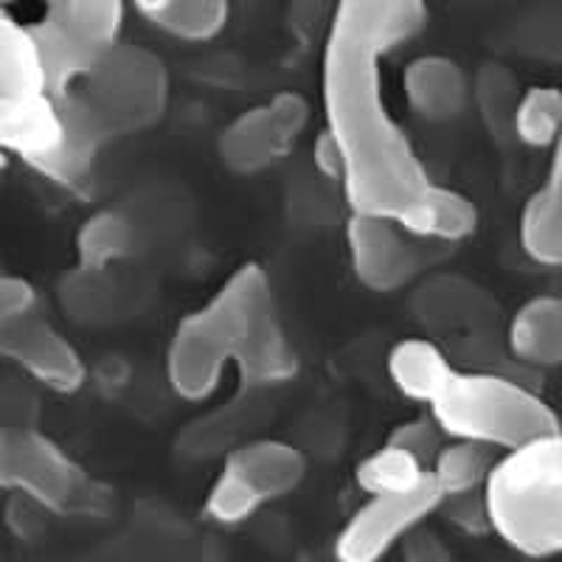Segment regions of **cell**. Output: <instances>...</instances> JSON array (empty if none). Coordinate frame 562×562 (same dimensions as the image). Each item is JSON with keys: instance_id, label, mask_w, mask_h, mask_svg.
<instances>
[{"instance_id": "17", "label": "cell", "mask_w": 562, "mask_h": 562, "mask_svg": "<svg viewBox=\"0 0 562 562\" xmlns=\"http://www.w3.org/2000/svg\"><path fill=\"white\" fill-rule=\"evenodd\" d=\"M506 340L520 363L537 369L562 366V299L537 295L526 301L512 318Z\"/></svg>"}, {"instance_id": "6", "label": "cell", "mask_w": 562, "mask_h": 562, "mask_svg": "<svg viewBox=\"0 0 562 562\" xmlns=\"http://www.w3.org/2000/svg\"><path fill=\"white\" fill-rule=\"evenodd\" d=\"M0 490H12L48 512L82 504L88 479L57 441L32 428H0Z\"/></svg>"}, {"instance_id": "30", "label": "cell", "mask_w": 562, "mask_h": 562, "mask_svg": "<svg viewBox=\"0 0 562 562\" xmlns=\"http://www.w3.org/2000/svg\"><path fill=\"white\" fill-rule=\"evenodd\" d=\"M313 164L326 180H335V183H344V172H346V160H344V149H340L338 138H335L329 130H321L318 138L313 144Z\"/></svg>"}, {"instance_id": "7", "label": "cell", "mask_w": 562, "mask_h": 562, "mask_svg": "<svg viewBox=\"0 0 562 562\" xmlns=\"http://www.w3.org/2000/svg\"><path fill=\"white\" fill-rule=\"evenodd\" d=\"M310 102L293 90H281L265 104L239 113L220 135V158L237 175L265 172L293 153L301 133L307 130Z\"/></svg>"}, {"instance_id": "5", "label": "cell", "mask_w": 562, "mask_h": 562, "mask_svg": "<svg viewBox=\"0 0 562 562\" xmlns=\"http://www.w3.org/2000/svg\"><path fill=\"white\" fill-rule=\"evenodd\" d=\"M169 70L158 54L119 40L93 63L74 93L115 138L158 124L169 108Z\"/></svg>"}, {"instance_id": "12", "label": "cell", "mask_w": 562, "mask_h": 562, "mask_svg": "<svg viewBox=\"0 0 562 562\" xmlns=\"http://www.w3.org/2000/svg\"><path fill=\"white\" fill-rule=\"evenodd\" d=\"M225 470L243 479L265 501L284 498L299 490L307 475V459L295 445L281 439H254L234 448L225 459Z\"/></svg>"}, {"instance_id": "14", "label": "cell", "mask_w": 562, "mask_h": 562, "mask_svg": "<svg viewBox=\"0 0 562 562\" xmlns=\"http://www.w3.org/2000/svg\"><path fill=\"white\" fill-rule=\"evenodd\" d=\"M520 245L537 265L562 268V135L551 147L546 183L524 205Z\"/></svg>"}, {"instance_id": "8", "label": "cell", "mask_w": 562, "mask_h": 562, "mask_svg": "<svg viewBox=\"0 0 562 562\" xmlns=\"http://www.w3.org/2000/svg\"><path fill=\"white\" fill-rule=\"evenodd\" d=\"M441 492L428 475L425 484L408 492L369 495L335 540V554L344 562H374L405 540L408 531L441 506Z\"/></svg>"}, {"instance_id": "9", "label": "cell", "mask_w": 562, "mask_h": 562, "mask_svg": "<svg viewBox=\"0 0 562 562\" xmlns=\"http://www.w3.org/2000/svg\"><path fill=\"white\" fill-rule=\"evenodd\" d=\"M411 239L414 237L396 220L351 211L346 245L360 284L374 293H391L414 281L422 270V250Z\"/></svg>"}, {"instance_id": "18", "label": "cell", "mask_w": 562, "mask_h": 562, "mask_svg": "<svg viewBox=\"0 0 562 562\" xmlns=\"http://www.w3.org/2000/svg\"><path fill=\"white\" fill-rule=\"evenodd\" d=\"M385 369L394 389L422 405L434 403L436 394L448 385L456 371L445 349L430 338L400 340L389 351Z\"/></svg>"}, {"instance_id": "27", "label": "cell", "mask_w": 562, "mask_h": 562, "mask_svg": "<svg viewBox=\"0 0 562 562\" xmlns=\"http://www.w3.org/2000/svg\"><path fill=\"white\" fill-rule=\"evenodd\" d=\"M262 506L265 501L243 479H237L223 467V473L217 475V481L211 484L209 495H205V518L220 526H239L254 518Z\"/></svg>"}, {"instance_id": "15", "label": "cell", "mask_w": 562, "mask_h": 562, "mask_svg": "<svg viewBox=\"0 0 562 562\" xmlns=\"http://www.w3.org/2000/svg\"><path fill=\"white\" fill-rule=\"evenodd\" d=\"M65 113V140L59 153L54 155L40 175L48 178L57 186H82L85 180L93 172V164H97L99 149L110 140V135L104 133L102 124L97 122V115L90 113L88 104L70 90L68 97L59 99Z\"/></svg>"}, {"instance_id": "10", "label": "cell", "mask_w": 562, "mask_h": 562, "mask_svg": "<svg viewBox=\"0 0 562 562\" xmlns=\"http://www.w3.org/2000/svg\"><path fill=\"white\" fill-rule=\"evenodd\" d=\"M0 355L57 394H77L88 380L82 355L37 310L0 326Z\"/></svg>"}, {"instance_id": "2", "label": "cell", "mask_w": 562, "mask_h": 562, "mask_svg": "<svg viewBox=\"0 0 562 562\" xmlns=\"http://www.w3.org/2000/svg\"><path fill=\"white\" fill-rule=\"evenodd\" d=\"M228 366H237L245 385L256 389L288 383L299 369L268 273L256 262L239 265L169 340L167 380L180 400H209Z\"/></svg>"}, {"instance_id": "23", "label": "cell", "mask_w": 562, "mask_h": 562, "mask_svg": "<svg viewBox=\"0 0 562 562\" xmlns=\"http://www.w3.org/2000/svg\"><path fill=\"white\" fill-rule=\"evenodd\" d=\"M428 464L416 459L411 450L385 441L383 448L366 456L355 470V481L366 495H389V492H408L428 481Z\"/></svg>"}, {"instance_id": "19", "label": "cell", "mask_w": 562, "mask_h": 562, "mask_svg": "<svg viewBox=\"0 0 562 562\" xmlns=\"http://www.w3.org/2000/svg\"><path fill=\"white\" fill-rule=\"evenodd\" d=\"M45 90L43 59L32 26H23L0 0V99Z\"/></svg>"}, {"instance_id": "24", "label": "cell", "mask_w": 562, "mask_h": 562, "mask_svg": "<svg viewBox=\"0 0 562 562\" xmlns=\"http://www.w3.org/2000/svg\"><path fill=\"white\" fill-rule=\"evenodd\" d=\"M133 248V228L130 220L119 211H97L82 223L77 234L79 268L97 273L124 259Z\"/></svg>"}, {"instance_id": "31", "label": "cell", "mask_w": 562, "mask_h": 562, "mask_svg": "<svg viewBox=\"0 0 562 562\" xmlns=\"http://www.w3.org/2000/svg\"><path fill=\"white\" fill-rule=\"evenodd\" d=\"M403 551L411 562H441L448 560V551L445 546L436 540V535L430 529H425V524L416 526L414 531H408L403 540Z\"/></svg>"}, {"instance_id": "21", "label": "cell", "mask_w": 562, "mask_h": 562, "mask_svg": "<svg viewBox=\"0 0 562 562\" xmlns=\"http://www.w3.org/2000/svg\"><path fill=\"white\" fill-rule=\"evenodd\" d=\"M416 318L430 329H461L473 326L484 315V295L470 281L434 279L416 293Z\"/></svg>"}, {"instance_id": "32", "label": "cell", "mask_w": 562, "mask_h": 562, "mask_svg": "<svg viewBox=\"0 0 562 562\" xmlns=\"http://www.w3.org/2000/svg\"><path fill=\"white\" fill-rule=\"evenodd\" d=\"M172 3V0H133V7L138 9L144 18L149 20V23H155V20L160 18V14L167 12V7Z\"/></svg>"}, {"instance_id": "13", "label": "cell", "mask_w": 562, "mask_h": 562, "mask_svg": "<svg viewBox=\"0 0 562 562\" xmlns=\"http://www.w3.org/2000/svg\"><path fill=\"white\" fill-rule=\"evenodd\" d=\"M403 93L408 108L425 122H453L464 113L470 82L459 63L428 54L405 68Z\"/></svg>"}, {"instance_id": "3", "label": "cell", "mask_w": 562, "mask_h": 562, "mask_svg": "<svg viewBox=\"0 0 562 562\" xmlns=\"http://www.w3.org/2000/svg\"><path fill=\"white\" fill-rule=\"evenodd\" d=\"M490 529L526 557L562 554V428L492 461L484 486Z\"/></svg>"}, {"instance_id": "28", "label": "cell", "mask_w": 562, "mask_h": 562, "mask_svg": "<svg viewBox=\"0 0 562 562\" xmlns=\"http://www.w3.org/2000/svg\"><path fill=\"white\" fill-rule=\"evenodd\" d=\"M448 436L441 434V428L434 422V416H414V419H405L400 425H394V430L389 434V441L400 445V448L411 450L416 459H422L430 467L434 456L439 453V448L445 445Z\"/></svg>"}, {"instance_id": "25", "label": "cell", "mask_w": 562, "mask_h": 562, "mask_svg": "<svg viewBox=\"0 0 562 562\" xmlns=\"http://www.w3.org/2000/svg\"><path fill=\"white\" fill-rule=\"evenodd\" d=\"M512 127L526 147L551 149L562 135V90L554 85H535L512 110Z\"/></svg>"}, {"instance_id": "34", "label": "cell", "mask_w": 562, "mask_h": 562, "mask_svg": "<svg viewBox=\"0 0 562 562\" xmlns=\"http://www.w3.org/2000/svg\"><path fill=\"white\" fill-rule=\"evenodd\" d=\"M3 3H7V0H3Z\"/></svg>"}, {"instance_id": "26", "label": "cell", "mask_w": 562, "mask_h": 562, "mask_svg": "<svg viewBox=\"0 0 562 562\" xmlns=\"http://www.w3.org/2000/svg\"><path fill=\"white\" fill-rule=\"evenodd\" d=\"M228 0H172L155 26L189 43H205L217 37L228 23Z\"/></svg>"}, {"instance_id": "11", "label": "cell", "mask_w": 562, "mask_h": 562, "mask_svg": "<svg viewBox=\"0 0 562 562\" xmlns=\"http://www.w3.org/2000/svg\"><path fill=\"white\" fill-rule=\"evenodd\" d=\"M65 140V113L48 90L0 99V153L43 169Z\"/></svg>"}, {"instance_id": "16", "label": "cell", "mask_w": 562, "mask_h": 562, "mask_svg": "<svg viewBox=\"0 0 562 562\" xmlns=\"http://www.w3.org/2000/svg\"><path fill=\"white\" fill-rule=\"evenodd\" d=\"M414 239H439V243H459L473 237L479 228V209L467 194L450 186H436L430 180L425 192L396 217Z\"/></svg>"}, {"instance_id": "22", "label": "cell", "mask_w": 562, "mask_h": 562, "mask_svg": "<svg viewBox=\"0 0 562 562\" xmlns=\"http://www.w3.org/2000/svg\"><path fill=\"white\" fill-rule=\"evenodd\" d=\"M492 461H495L492 448H484L479 441L448 439L430 461L428 473L441 498H453V495L479 492L490 475Z\"/></svg>"}, {"instance_id": "33", "label": "cell", "mask_w": 562, "mask_h": 562, "mask_svg": "<svg viewBox=\"0 0 562 562\" xmlns=\"http://www.w3.org/2000/svg\"><path fill=\"white\" fill-rule=\"evenodd\" d=\"M3 164H7V155L0 153V169H3Z\"/></svg>"}, {"instance_id": "29", "label": "cell", "mask_w": 562, "mask_h": 562, "mask_svg": "<svg viewBox=\"0 0 562 562\" xmlns=\"http://www.w3.org/2000/svg\"><path fill=\"white\" fill-rule=\"evenodd\" d=\"M37 310V290L23 276H0V326Z\"/></svg>"}, {"instance_id": "4", "label": "cell", "mask_w": 562, "mask_h": 562, "mask_svg": "<svg viewBox=\"0 0 562 562\" xmlns=\"http://www.w3.org/2000/svg\"><path fill=\"white\" fill-rule=\"evenodd\" d=\"M428 408L448 439L479 441L492 450H512L562 428L543 396L492 371L456 369Z\"/></svg>"}, {"instance_id": "20", "label": "cell", "mask_w": 562, "mask_h": 562, "mask_svg": "<svg viewBox=\"0 0 562 562\" xmlns=\"http://www.w3.org/2000/svg\"><path fill=\"white\" fill-rule=\"evenodd\" d=\"M45 18L90 52L104 54L122 37L124 0H45Z\"/></svg>"}, {"instance_id": "1", "label": "cell", "mask_w": 562, "mask_h": 562, "mask_svg": "<svg viewBox=\"0 0 562 562\" xmlns=\"http://www.w3.org/2000/svg\"><path fill=\"white\" fill-rule=\"evenodd\" d=\"M425 0H338L321 57L326 130L344 149L351 211L396 220L430 183L385 99L383 63L425 29Z\"/></svg>"}]
</instances>
